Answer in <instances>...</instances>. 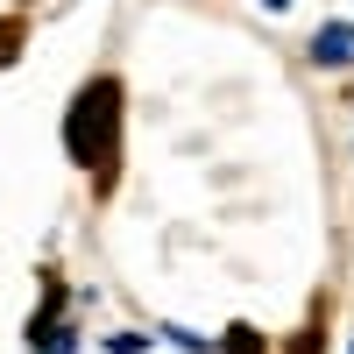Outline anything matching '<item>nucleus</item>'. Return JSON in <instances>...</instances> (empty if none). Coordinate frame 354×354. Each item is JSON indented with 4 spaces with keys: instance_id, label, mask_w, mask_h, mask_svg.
Segmentation results:
<instances>
[{
    "instance_id": "obj_1",
    "label": "nucleus",
    "mask_w": 354,
    "mask_h": 354,
    "mask_svg": "<svg viewBox=\"0 0 354 354\" xmlns=\"http://www.w3.org/2000/svg\"><path fill=\"white\" fill-rule=\"evenodd\" d=\"M113 100H121L113 78H100V85H85V100L71 106V149H78V163H93V170L113 163V121H121Z\"/></svg>"
},
{
    "instance_id": "obj_2",
    "label": "nucleus",
    "mask_w": 354,
    "mask_h": 354,
    "mask_svg": "<svg viewBox=\"0 0 354 354\" xmlns=\"http://www.w3.org/2000/svg\"><path fill=\"white\" fill-rule=\"evenodd\" d=\"M312 64H326V71H347L354 64V21H326L312 36Z\"/></svg>"
},
{
    "instance_id": "obj_3",
    "label": "nucleus",
    "mask_w": 354,
    "mask_h": 354,
    "mask_svg": "<svg viewBox=\"0 0 354 354\" xmlns=\"http://www.w3.org/2000/svg\"><path fill=\"white\" fill-rule=\"evenodd\" d=\"M220 354H262V340H255V333H248V326H234V340H227V347H220Z\"/></svg>"
},
{
    "instance_id": "obj_4",
    "label": "nucleus",
    "mask_w": 354,
    "mask_h": 354,
    "mask_svg": "<svg viewBox=\"0 0 354 354\" xmlns=\"http://www.w3.org/2000/svg\"><path fill=\"white\" fill-rule=\"evenodd\" d=\"M15 50H21V28H0V64H8Z\"/></svg>"
},
{
    "instance_id": "obj_5",
    "label": "nucleus",
    "mask_w": 354,
    "mask_h": 354,
    "mask_svg": "<svg viewBox=\"0 0 354 354\" xmlns=\"http://www.w3.org/2000/svg\"><path fill=\"white\" fill-rule=\"evenodd\" d=\"M262 8H290V0H262Z\"/></svg>"
}]
</instances>
